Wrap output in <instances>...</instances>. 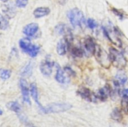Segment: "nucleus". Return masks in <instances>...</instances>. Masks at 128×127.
I'll list each match as a JSON object with an SVG mask.
<instances>
[{
	"instance_id": "obj_1",
	"label": "nucleus",
	"mask_w": 128,
	"mask_h": 127,
	"mask_svg": "<svg viewBox=\"0 0 128 127\" xmlns=\"http://www.w3.org/2000/svg\"><path fill=\"white\" fill-rule=\"evenodd\" d=\"M109 56L110 58H111L112 64L115 67L120 70L125 68L126 64V59L125 56L121 51H118L113 47H111L109 49Z\"/></svg>"
},
{
	"instance_id": "obj_2",
	"label": "nucleus",
	"mask_w": 128,
	"mask_h": 127,
	"mask_svg": "<svg viewBox=\"0 0 128 127\" xmlns=\"http://www.w3.org/2000/svg\"><path fill=\"white\" fill-rule=\"evenodd\" d=\"M68 18L70 20V23L74 28L81 27L83 24L86 23L84 21V17L83 12L78 8L72 9L68 11Z\"/></svg>"
},
{
	"instance_id": "obj_3",
	"label": "nucleus",
	"mask_w": 128,
	"mask_h": 127,
	"mask_svg": "<svg viewBox=\"0 0 128 127\" xmlns=\"http://www.w3.org/2000/svg\"><path fill=\"white\" fill-rule=\"evenodd\" d=\"M19 46L23 50L24 52H26L28 55H30L32 58H35L40 51V47L35 44H32L29 39L24 38L19 41Z\"/></svg>"
},
{
	"instance_id": "obj_4",
	"label": "nucleus",
	"mask_w": 128,
	"mask_h": 127,
	"mask_svg": "<svg viewBox=\"0 0 128 127\" xmlns=\"http://www.w3.org/2000/svg\"><path fill=\"white\" fill-rule=\"evenodd\" d=\"M94 56L96 57L98 62L100 63V65L103 66V67L109 68L110 66H111L112 61H111V58H110L109 54H107L100 46L98 45V44L96 45V50H95Z\"/></svg>"
},
{
	"instance_id": "obj_5",
	"label": "nucleus",
	"mask_w": 128,
	"mask_h": 127,
	"mask_svg": "<svg viewBox=\"0 0 128 127\" xmlns=\"http://www.w3.org/2000/svg\"><path fill=\"white\" fill-rule=\"evenodd\" d=\"M72 105L68 103H52L44 108V113H59L70 110Z\"/></svg>"
},
{
	"instance_id": "obj_6",
	"label": "nucleus",
	"mask_w": 128,
	"mask_h": 127,
	"mask_svg": "<svg viewBox=\"0 0 128 127\" xmlns=\"http://www.w3.org/2000/svg\"><path fill=\"white\" fill-rule=\"evenodd\" d=\"M55 32L58 35H63L68 44L72 42L73 40V34L72 32V30L68 27L66 24H59L55 27Z\"/></svg>"
},
{
	"instance_id": "obj_7",
	"label": "nucleus",
	"mask_w": 128,
	"mask_h": 127,
	"mask_svg": "<svg viewBox=\"0 0 128 127\" xmlns=\"http://www.w3.org/2000/svg\"><path fill=\"white\" fill-rule=\"evenodd\" d=\"M78 94L84 100H87L90 102H97L98 100V97L96 93L92 92L90 89L86 88V87H81L80 89L78 90Z\"/></svg>"
},
{
	"instance_id": "obj_8",
	"label": "nucleus",
	"mask_w": 128,
	"mask_h": 127,
	"mask_svg": "<svg viewBox=\"0 0 128 127\" xmlns=\"http://www.w3.org/2000/svg\"><path fill=\"white\" fill-rule=\"evenodd\" d=\"M96 45L97 44L95 43V40L91 37H87L86 38H84V47L86 49V51H87L89 54L94 55L95 50H96Z\"/></svg>"
},
{
	"instance_id": "obj_9",
	"label": "nucleus",
	"mask_w": 128,
	"mask_h": 127,
	"mask_svg": "<svg viewBox=\"0 0 128 127\" xmlns=\"http://www.w3.org/2000/svg\"><path fill=\"white\" fill-rule=\"evenodd\" d=\"M19 85H20V89L21 92H22V96L24 101L27 103L28 105H30V98H29V89L27 86V82L24 78H20V81H19Z\"/></svg>"
},
{
	"instance_id": "obj_10",
	"label": "nucleus",
	"mask_w": 128,
	"mask_h": 127,
	"mask_svg": "<svg viewBox=\"0 0 128 127\" xmlns=\"http://www.w3.org/2000/svg\"><path fill=\"white\" fill-rule=\"evenodd\" d=\"M54 66V63H52L49 60H44L40 64V71L43 75L49 77L52 72V68Z\"/></svg>"
},
{
	"instance_id": "obj_11",
	"label": "nucleus",
	"mask_w": 128,
	"mask_h": 127,
	"mask_svg": "<svg viewBox=\"0 0 128 127\" xmlns=\"http://www.w3.org/2000/svg\"><path fill=\"white\" fill-rule=\"evenodd\" d=\"M30 94H32V97L33 98L34 101L36 102V104L38 105V107L40 108V110L44 113V107H43L42 105H41V104L39 103V101H38V92L37 85H36L35 83H32V84H30Z\"/></svg>"
},
{
	"instance_id": "obj_12",
	"label": "nucleus",
	"mask_w": 128,
	"mask_h": 127,
	"mask_svg": "<svg viewBox=\"0 0 128 127\" xmlns=\"http://www.w3.org/2000/svg\"><path fill=\"white\" fill-rule=\"evenodd\" d=\"M66 71L63 69H61V67L59 65H57V72L55 75V79L57 80L58 83L60 84H66L69 82V78L66 76Z\"/></svg>"
},
{
	"instance_id": "obj_13",
	"label": "nucleus",
	"mask_w": 128,
	"mask_h": 127,
	"mask_svg": "<svg viewBox=\"0 0 128 127\" xmlns=\"http://www.w3.org/2000/svg\"><path fill=\"white\" fill-rule=\"evenodd\" d=\"M38 31V24L36 23H30L24 28V33L27 37H33Z\"/></svg>"
},
{
	"instance_id": "obj_14",
	"label": "nucleus",
	"mask_w": 128,
	"mask_h": 127,
	"mask_svg": "<svg viewBox=\"0 0 128 127\" xmlns=\"http://www.w3.org/2000/svg\"><path fill=\"white\" fill-rule=\"evenodd\" d=\"M67 47H68V42L66 38H62L58 41L57 44V52L60 56H64L67 52Z\"/></svg>"
},
{
	"instance_id": "obj_15",
	"label": "nucleus",
	"mask_w": 128,
	"mask_h": 127,
	"mask_svg": "<svg viewBox=\"0 0 128 127\" xmlns=\"http://www.w3.org/2000/svg\"><path fill=\"white\" fill-rule=\"evenodd\" d=\"M50 9L48 7H38L33 12V15L35 16V17L39 18V17H43L47 16L50 13Z\"/></svg>"
},
{
	"instance_id": "obj_16",
	"label": "nucleus",
	"mask_w": 128,
	"mask_h": 127,
	"mask_svg": "<svg viewBox=\"0 0 128 127\" xmlns=\"http://www.w3.org/2000/svg\"><path fill=\"white\" fill-rule=\"evenodd\" d=\"M32 71H33V64L32 62H29L26 65H24V67L21 70V76L26 77V78H29V77L32 76Z\"/></svg>"
},
{
	"instance_id": "obj_17",
	"label": "nucleus",
	"mask_w": 128,
	"mask_h": 127,
	"mask_svg": "<svg viewBox=\"0 0 128 127\" xmlns=\"http://www.w3.org/2000/svg\"><path fill=\"white\" fill-rule=\"evenodd\" d=\"M3 11L9 17H13L16 14V10L14 8L13 4L8 3L5 6H3Z\"/></svg>"
},
{
	"instance_id": "obj_18",
	"label": "nucleus",
	"mask_w": 128,
	"mask_h": 127,
	"mask_svg": "<svg viewBox=\"0 0 128 127\" xmlns=\"http://www.w3.org/2000/svg\"><path fill=\"white\" fill-rule=\"evenodd\" d=\"M7 108L9 109V110L12 111V112H16L17 114H19L21 112V107H20V105H19L18 102L16 101H12V102H9L8 104H7Z\"/></svg>"
},
{
	"instance_id": "obj_19",
	"label": "nucleus",
	"mask_w": 128,
	"mask_h": 127,
	"mask_svg": "<svg viewBox=\"0 0 128 127\" xmlns=\"http://www.w3.org/2000/svg\"><path fill=\"white\" fill-rule=\"evenodd\" d=\"M111 117L113 120L117 121V122H120L122 120V113H121V110L118 108H114L113 111L111 113Z\"/></svg>"
},
{
	"instance_id": "obj_20",
	"label": "nucleus",
	"mask_w": 128,
	"mask_h": 127,
	"mask_svg": "<svg viewBox=\"0 0 128 127\" xmlns=\"http://www.w3.org/2000/svg\"><path fill=\"white\" fill-rule=\"evenodd\" d=\"M72 55L74 58H82L84 56V51L81 48L74 46V47L72 48Z\"/></svg>"
},
{
	"instance_id": "obj_21",
	"label": "nucleus",
	"mask_w": 128,
	"mask_h": 127,
	"mask_svg": "<svg viewBox=\"0 0 128 127\" xmlns=\"http://www.w3.org/2000/svg\"><path fill=\"white\" fill-rule=\"evenodd\" d=\"M9 27V22L5 17H4L2 14H0V30L5 31Z\"/></svg>"
},
{
	"instance_id": "obj_22",
	"label": "nucleus",
	"mask_w": 128,
	"mask_h": 127,
	"mask_svg": "<svg viewBox=\"0 0 128 127\" xmlns=\"http://www.w3.org/2000/svg\"><path fill=\"white\" fill-rule=\"evenodd\" d=\"M12 75V71L6 69H0V78L3 80H7Z\"/></svg>"
},
{
	"instance_id": "obj_23",
	"label": "nucleus",
	"mask_w": 128,
	"mask_h": 127,
	"mask_svg": "<svg viewBox=\"0 0 128 127\" xmlns=\"http://www.w3.org/2000/svg\"><path fill=\"white\" fill-rule=\"evenodd\" d=\"M121 110L128 112V97H121Z\"/></svg>"
},
{
	"instance_id": "obj_24",
	"label": "nucleus",
	"mask_w": 128,
	"mask_h": 127,
	"mask_svg": "<svg viewBox=\"0 0 128 127\" xmlns=\"http://www.w3.org/2000/svg\"><path fill=\"white\" fill-rule=\"evenodd\" d=\"M18 116L20 121L24 125H26V126H33V124H32V123H30V121H29V119H27V118L22 113V112H20L19 114H18Z\"/></svg>"
},
{
	"instance_id": "obj_25",
	"label": "nucleus",
	"mask_w": 128,
	"mask_h": 127,
	"mask_svg": "<svg viewBox=\"0 0 128 127\" xmlns=\"http://www.w3.org/2000/svg\"><path fill=\"white\" fill-rule=\"evenodd\" d=\"M86 24H87L88 27H89L90 29H92V30L95 29V28L97 27V25H98V24H97V22L92 18L87 19V21H86Z\"/></svg>"
},
{
	"instance_id": "obj_26",
	"label": "nucleus",
	"mask_w": 128,
	"mask_h": 127,
	"mask_svg": "<svg viewBox=\"0 0 128 127\" xmlns=\"http://www.w3.org/2000/svg\"><path fill=\"white\" fill-rule=\"evenodd\" d=\"M64 71H66V75H67L68 77H75L76 76L75 71H73L70 66H66V67H64Z\"/></svg>"
},
{
	"instance_id": "obj_27",
	"label": "nucleus",
	"mask_w": 128,
	"mask_h": 127,
	"mask_svg": "<svg viewBox=\"0 0 128 127\" xmlns=\"http://www.w3.org/2000/svg\"><path fill=\"white\" fill-rule=\"evenodd\" d=\"M28 3V0H16V5L20 8L26 7Z\"/></svg>"
},
{
	"instance_id": "obj_28",
	"label": "nucleus",
	"mask_w": 128,
	"mask_h": 127,
	"mask_svg": "<svg viewBox=\"0 0 128 127\" xmlns=\"http://www.w3.org/2000/svg\"><path fill=\"white\" fill-rule=\"evenodd\" d=\"M112 11L113 12L114 14H116V16H118L120 18H123V13H122L121 11H120V10H118L116 8H112Z\"/></svg>"
},
{
	"instance_id": "obj_29",
	"label": "nucleus",
	"mask_w": 128,
	"mask_h": 127,
	"mask_svg": "<svg viewBox=\"0 0 128 127\" xmlns=\"http://www.w3.org/2000/svg\"><path fill=\"white\" fill-rule=\"evenodd\" d=\"M120 95L121 97H128V89H124L120 92Z\"/></svg>"
},
{
	"instance_id": "obj_30",
	"label": "nucleus",
	"mask_w": 128,
	"mask_h": 127,
	"mask_svg": "<svg viewBox=\"0 0 128 127\" xmlns=\"http://www.w3.org/2000/svg\"><path fill=\"white\" fill-rule=\"evenodd\" d=\"M1 1H3V2H7L8 0H1Z\"/></svg>"
},
{
	"instance_id": "obj_31",
	"label": "nucleus",
	"mask_w": 128,
	"mask_h": 127,
	"mask_svg": "<svg viewBox=\"0 0 128 127\" xmlns=\"http://www.w3.org/2000/svg\"><path fill=\"white\" fill-rule=\"evenodd\" d=\"M1 114H2V111L0 110V115H1Z\"/></svg>"
}]
</instances>
